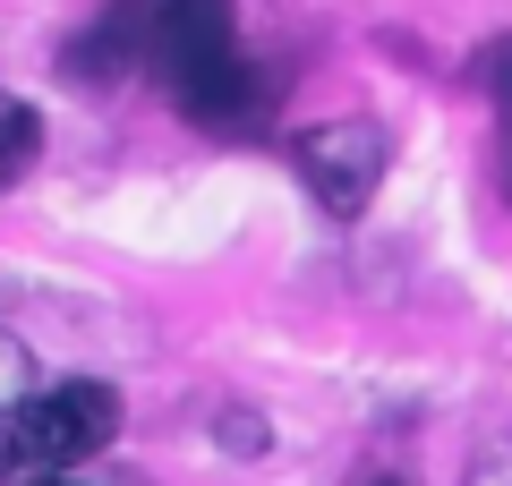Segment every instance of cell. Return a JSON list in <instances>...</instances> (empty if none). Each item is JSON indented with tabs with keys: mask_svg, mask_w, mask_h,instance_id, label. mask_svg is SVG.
Segmentation results:
<instances>
[{
	"mask_svg": "<svg viewBox=\"0 0 512 486\" xmlns=\"http://www.w3.org/2000/svg\"><path fill=\"white\" fill-rule=\"evenodd\" d=\"M9 452H18V444H9V427H0V469H9Z\"/></svg>",
	"mask_w": 512,
	"mask_h": 486,
	"instance_id": "obj_6",
	"label": "cell"
},
{
	"mask_svg": "<svg viewBox=\"0 0 512 486\" xmlns=\"http://www.w3.org/2000/svg\"><path fill=\"white\" fill-rule=\"evenodd\" d=\"M35 154H43V111L18 103V94H0V188L26 180V171H35Z\"/></svg>",
	"mask_w": 512,
	"mask_h": 486,
	"instance_id": "obj_4",
	"label": "cell"
},
{
	"mask_svg": "<svg viewBox=\"0 0 512 486\" xmlns=\"http://www.w3.org/2000/svg\"><path fill=\"white\" fill-rule=\"evenodd\" d=\"M461 486H512V427H495L487 444L470 452V469H461Z\"/></svg>",
	"mask_w": 512,
	"mask_h": 486,
	"instance_id": "obj_5",
	"label": "cell"
},
{
	"mask_svg": "<svg viewBox=\"0 0 512 486\" xmlns=\"http://www.w3.org/2000/svg\"><path fill=\"white\" fill-rule=\"evenodd\" d=\"M154 69H163V86L180 94L188 120L205 128H231L248 120V69H239V35H231V0H154Z\"/></svg>",
	"mask_w": 512,
	"mask_h": 486,
	"instance_id": "obj_1",
	"label": "cell"
},
{
	"mask_svg": "<svg viewBox=\"0 0 512 486\" xmlns=\"http://www.w3.org/2000/svg\"><path fill=\"white\" fill-rule=\"evenodd\" d=\"M384 162H393V137H384L376 120H325V128L299 137V180L316 188L325 214H359V205L376 197Z\"/></svg>",
	"mask_w": 512,
	"mask_h": 486,
	"instance_id": "obj_3",
	"label": "cell"
},
{
	"mask_svg": "<svg viewBox=\"0 0 512 486\" xmlns=\"http://www.w3.org/2000/svg\"><path fill=\"white\" fill-rule=\"evenodd\" d=\"M111 435H120V393H111V384H94V376L52 384V393H35L18 418H9V444H18L26 461H52V469L94 461Z\"/></svg>",
	"mask_w": 512,
	"mask_h": 486,
	"instance_id": "obj_2",
	"label": "cell"
},
{
	"mask_svg": "<svg viewBox=\"0 0 512 486\" xmlns=\"http://www.w3.org/2000/svg\"><path fill=\"white\" fill-rule=\"evenodd\" d=\"M35 486H77V478H35Z\"/></svg>",
	"mask_w": 512,
	"mask_h": 486,
	"instance_id": "obj_7",
	"label": "cell"
}]
</instances>
